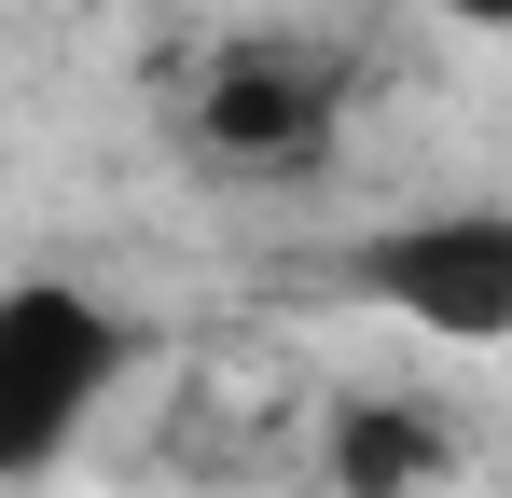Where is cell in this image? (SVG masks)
Listing matches in <instances>:
<instances>
[{
    "instance_id": "1",
    "label": "cell",
    "mask_w": 512,
    "mask_h": 498,
    "mask_svg": "<svg viewBox=\"0 0 512 498\" xmlns=\"http://www.w3.org/2000/svg\"><path fill=\"white\" fill-rule=\"evenodd\" d=\"M139 319L84 277H0V485H42L125 388Z\"/></svg>"
},
{
    "instance_id": "2",
    "label": "cell",
    "mask_w": 512,
    "mask_h": 498,
    "mask_svg": "<svg viewBox=\"0 0 512 498\" xmlns=\"http://www.w3.org/2000/svg\"><path fill=\"white\" fill-rule=\"evenodd\" d=\"M346 125V70L319 42H222L194 97H180V139L208 180H305Z\"/></svg>"
},
{
    "instance_id": "3",
    "label": "cell",
    "mask_w": 512,
    "mask_h": 498,
    "mask_svg": "<svg viewBox=\"0 0 512 498\" xmlns=\"http://www.w3.org/2000/svg\"><path fill=\"white\" fill-rule=\"evenodd\" d=\"M346 291L429 346H512V208H416V222L360 236Z\"/></svg>"
},
{
    "instance_id": "4",
    "label": "cell",
    "mask_w": 512,
    "mask_h": 498,
    "mask_svg": "<svg viewBox=\"0 0 512 498\" xmlns=\"http://www.w3.org/2000/svg\"><path fill=\"white\" fill-rule=\"evenodd\" d=\"M443 471H457L443 415H416V402H346L333 415V485L346 498H416V485H443Z\"/></svg>"
},
{
    "instance_id": "5",
    "label": "cell",
    "mask_w": 512,
    "mask_h": 498,
    "mask_svg": "<svg viewBox=\"0 0 512 498\" xmlns=\"http://www.w3.org/2000/svg\"><path fill=\"white\" fill-rule=\"evenodd\" d=\"M402 14H443V28H485V42L512 28V0H402Z\"/></svg>"
}]
</instances>
